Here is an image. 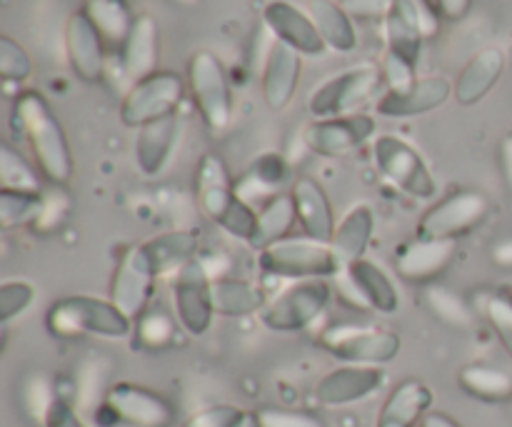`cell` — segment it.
<instances>
[{
	"instance_id": "1",
	"label": "cell",
	"mask_w": 512,
	"mask_h": 427,
	"mask_svg": "<svg viewBox=\"0 0 512 427\" xmlns=\"http://www.w3.org/2000/svg\"><path fill=\"white\" fill-rule=\"evenodd\" d=\"M10 123H13L15 135L30 145L43 178L55 188H63L73 178V153H70L63 125L50 110L48 100L35 90L18 93V98L13 100Z\"/></svg>"
},
{
	"instance_id": "2",
	"label": "cell",
	"mask_w": 512,
	"mask_h": 427,
	"mask_svg": "<svg viewBox=\"0 0 512 427\" xmlns=\"http://www.w3.org/2000/svg\"><path fill=\"white\" fill-rule=\"evenodd\" d=\"M195 198H198L200 210L225 233L245 243L253 240L258 210L235 193V183L218 155L208 153L200 158L198 170H195Z\"/></svg>"
},
{
	"instance_id": "3",
	"label": "cell",
	"mask_w": 512,
	"mask_h": 427,
	"mask_svg": "<svg viewBox=\"0 0 512 427\" xmlns=\"http://www.w3.org/2000/svg\"><path fill=\"white\" fill-rule=\"evenodd\" d=\"M45 325L55 338H125L133 330V320L113 303L95 295H70L50 305Z\"/></svg>"
},
{
	"instance_id": "4",
	"label": "cell",
	"mask_w": 512,
	"mask_h": 427,
	"mask_svg": "<svg viewBox=\"0 0 512 427\" xmlns=\"http://www.w3.org/2000/svg\"><path fill=\"white\" fill-rule=\"evenodd\" d=\"M258 265L263 273L293 280H325L345 270L333 245L310 238H283L268 245L260 250Z\"/></svg>"
},
{
	"instance_id": "5",
	"label": "cell",
	"mask_w": 512,
	"mask_h": 427,
	"mask_svg": "<svg viewBox=\"0 0 512 427\" xmlns=\"http://www.w3.org/2000/svg\"><path fill=\"white\" fill-rule=\"evenodd\" d=\"M188 85L203 123L213 133H223L233 120V90L225 65L213 50H198L190 58Z\"/></svg>"
},
{
	"instance_id": "6",
	"label": "cell",
	"mask_w": 512,
	"mask_h": 427,
	"mask_svg": "<svg viewBox=\"0 0 512 427\" xmlns=\"http://www.w3.org/2000/svg\"><path fill=\"white\" fill-rule=\"evenodd\" d=\"M330 298L333 290L325 280H298L265 305L260 320L275 333H298L325 313Z\"/></svg>"
},
{
	"instance_id": "7",
	"label": "cell",
	"mask_w": 512,
	"mask_h": 427,
	"mask_svg": "<svg viewBox=\"0 0 512 427\" xmlns=\"http://www.w3.org/2000/svg\"><path fill=\"white\" fill-rule=\"evenodd\" d=\"M320 345L350 365H383L403 348L398 333L368 325H330L320 333Z\"/></svg>"
},
{
	"instance_id": "8",
	"label": "cell",
	"mask_w": 512,
	"mask_h": 427,
	"mask_svg": "<svg viewBox=\"0 0 512 427\" xmlns=\"http://www.w3.org/2000/svg\"><path fill=\"white\" fill-rule=\"evenodd\" d=\"M380 80H383V70L375 65H355V68L343 70L313 90L308 100L310 115L315 120L353 115L378 90Z\"/></svg>"
},
{
	"instance_id": "9",
	"label": "cell",
	"mask_w": 512,
	"mask_h": 427,
	"mask_svg": "<svg viewBox=\"0 0 512 427\" xmlns=\"http://www.w3.org/2000/svg\"><path fill=\"white\" fill-rule=\"evenodd\" d=\"M183 95V78L173 73V70H158V73L130 85V90L123 98V105H120V120L128 128L140 130L143 125L153 123V120L178 113Z\"/></svg>"
},
{
	"instance_id": "10",
	"label": "cell",
	"mask_w": 512,
	"mask_h": 427,
	"mask_svg": "<svg viewBox=\"0 0 512 427\" xmlns=\"http://www.w3.org/2000/svg\"><path fill=\"white\" fill-rule=\"evenodd\" d=\"M375 165L380 175L395 185L398 190L408 193L415 200H428L435 195L433 173L425 165L423 155L405 143L398 135H380L373 145Z\"/></svg>"
},
{
	"instance_id": "11",
	"label": "cell",
	"mask_w": 512,
	"mask_h": 427,
	"mask_svg": "<svg viewBox=\"0 0 512 427\" xmlns=\"http://www.w3.org/2000/svg\"><path fill=\"white\" fill-rule=\"evenodd\" d=\"M488 198L478 190H455L425 210L418 223L420 240H458L488 215Z\"/></svg>"
},
{
	"instance_id": "12",
	"label": "cell",
	"mask_w": 512,
	"mask_h": 427,
	"mask_svg": "<svg viewBox=\"0 0 512 427\" xmlns=\"http://www.w3.org/2000/svg\"><path fill=\"white\" fill-rule=\"evenodd\" d=\"M335 288L340 300L358 310H375V313H395L400 308V295L393 280L370 260L360 258L350 263L343 273L335 275Z\"/></svg>"
},
{
	"instance_id": "13",
	"label": "cell",
	"mask_w": 512,
	"mask_h": 427,
	"mask_svg": "<svg viewBox=\"0 0 512 427\" xmlns=\"http://www.w3.org/2000/svg\"><path fill=\"white\" fill-rule=\"evenodd\" d=\"M213 275L208 273L205 260L195 258L175 273L173 278V303L180 325L190 335L208 333L213 323V295H210Z\"/></svg>"
},
{
	"instance_id": "14",
	"label": "cell",
	"mask_w": 512,
	"mask_h": 427,
	"mask_svg": "<svg viewBox=\"0 0 512 427\" xmlns=\"http://www.w3.org/2000/svg\"><path fill=\"white\" fill-rule=\"evenodd\" d=\"M155 268L150 265L143 245H133L118 260L113 280H110V300L128 315L130 320H138L148 308L155 290Z\"/></svg>"
},
{
	"instance_id": "15",
	"label": "cell",
	"mask_w": 512,
	"mask_h": 427,
	"mask_svg": "<svg viewBox=\"0 0 512 427\" xmlns=\"http://www.w3.org/2000/svg\"><path fill=\"white\" fill-rule=\"evenodd\" d=\"M373 135L375 120L365 113H353L343 115V118L313 120V123L303 130V143L308 145L313 153L335 158V155H345L350 153V150L365 145Z\"/></svg>"
},
{
	"instance_id": "16",
	"label": "cell",
	"mask_w": 512,
	"mask_h": 427,
	"mask_svg": "<svg viewBox=\"0 0 512 427\" xmlns=\"http://www.w3.org/2000/svg\"><path fill=\"white\" fill-rule=\"evenodd\" d=\"M105 410L120 423L135 427H168L173 408L163 395L133 383H118L105 395Z\"/></svg>"
},
{
	"instance_id": "17",
	"label": "cell",
	"mask_w": 512,
	"mask_h": 427,
	"mask_svg": "<svg viewBox=\"0 0 512 427\" xmlns=\"http://www.w3.org/2000/svg\"><path fill=\"white\" fill-rule=\"evenodd\" d=\"M65 58L70 70L85 83H100L105 75V40L85 10H75L65 23Z\"/></svg>"
},
{
	"instance_id": "18",
	"label": "cell",
	"mask_w": 512,
	"mask_h": 427,
	"mask_svg": "<svg viewBox=\"0 0 512 427\" xmlns=\"http://www.w3.org/2000/svg\"><path fill=\"white\" fill-rule=\"evenodd\" d=\"M263 23L278 43L298 50L300 55H320L328 48L310 13L300 10L290 0H270L263 8Z\"/></svg>"
},
{
	"instance_id": "19",
	"label": "cell",
	"mask_w": 512,
	"mask_h": 427,
	"mask_svg": "<svg viewBox=\"0 0 512 427\" xmlns=\"http://www.w3.org/2000/svg\"><path fill=\"white\" fill-rule=\"evenodd\" d=\"M458 240H413L395 255V270L403 280L418 285H433L438 275L453 265L458 255Z\"/></svg>"
},
{
	"instance_id": "20",
	"label": "cell",
	"mask_w": 512,
	"mask_h": 427,
	"mask_svg": "<svg viewBox=\"0 0 512 427\" xmlns=\"http://www.w3.org/2000/svg\"><path fill=\"white\" fill-rule=\"evenodd\" d=\"M300 73H303V55L275 40L265 55L263 78H260L263 98L270 110L288 108L290 100L295 98V90H298Z\"/></svg>"
},
{
	"instance_id": "21",
	"label": "cell",
	"mask_w": 512,
	"mask_h": 427,
	"mask_svg": "<svg viewBox=\"0 0 512 427\" xmlns=\"http://www.w3.org/2000/svg\"><path fill=\"white\" fill-rule=\"evenodd\" d=\"M180 135H183V120H180L178 113L143 125L138 130V138H135L138 168L150 178L163 173L170 160H173L175 150H178Z\"/></svg>"
},
{
	"instance_id": "22",
	"label": "cell",
	"mask_w": 512,
	"mask_h": 427,
	"mask_svg": "<svg viewBox=\"0 0 512 427\" xmlns=\"http://www.w3.org/2000/svg\"><path fill=\"white\" fill-rule=\"evenodd\" d=\"M385 375L378 365H343L325 375L318 383V400L323 405H350L368 398L383 385Z\"/></svg>"
},
{
	"instance_id": "23",
	"label": "cell",
	"mask_w": 512,
	"mask_h": 427,
	"mask_svg": "<svg viewBox=\"0 0 512 427\" xmlns=\"http://www.w3.org/2000/svg\"><path fill=\"white\" fill-rule=\"evenodd\" d=\"M450 95H453V83L443 75H430V78H418V83L403 93L388 90L378 100V113L383 118H415L448 103Z\"/></svg>"
},
{
	"instance_id": "24",
	"label": "cell",
	"mask_w": 512,
	"mask_h": 427,
	"mask_svg": "<svg viewBox=\"0 0 512 427\" xmlns=\"http://www.w3.org/2000/svg\"><path fill=\"white\" fill-rule=\"evenodd\" d=\"M160 30L153 15H138L128 38L120 45V68L130 85L158 73Z\"/></svg>"
},
{
	"instance_id": "25",
	"label": "cell",
	"mask_w": 512,
	"mask_h": 427,
	"mask_svg": "<svg viewBox=\"0 0 512 427\" xmlns=\"http://www.w3.org/2000/svg\"><path fill=\"white\" fill-rule=\"evenodd\" d=\"M290 195H293L295 213H298V223L305 238L330 243L338 225H335V213L328 193L320 188V183H315L313 178H300L293 183Z\"/></svg>"
},
{
	"instance_id": "26",
	"label": "cell",
	"mask_w": 512,
	"mask_h": 427,
	"mask_svg": "<svg viewBox=\"0 0 512 427\" xmlns=\"http://www.w3.org/2000/svg\"><path fill=\"white\" fill-rule=\"evenodd\" d=\"M505 73V53L495 45L478 50L460 70L453 83V95L460 105H475L498 85Z\"/></svg>"
},
{
	"instance_id": "27",
	"label": "cell",
	"mask_w": 512,
	"mask_h": 427,
	"mask_svg": "<svg viewBox=\"0 0 512 427\" xmlns=\"http://www.w3.org/2000/svg\"><path fill=\"white\" fill-rule=\"evenodd\" d=\"M290 168L280 153H263L253 160L248 173L235 180V193L253 205L255 210L263 208L270 198L280 195L283 185L288 183Z\"/></svg>"
},
{
	"instance_id": "28",
	"label": "cell",
	"mask_w": 512,
	"mask_h": 427,
	"mask_svg": "<svg viewBox=\"0 0 512 427\" xmlns=\"http://www.w3.org/2000/svg\"><path fill=\"white\" fill-rule=\"evenodd\" d=\"M433 405V393L420 380H405L390 393L383 413L378 418V427H415L423 423Z\"/></svg>"
},
{
	"instance_id": "29",
	"label": "cell",
	"mask_w": 512,
	"mask_h": 427,
	"mask_svg": "<svg viewBox=\"0 0 512 427\" xmlns=\"http://www.w3.org/2000/svg\"><path fill=\"white\" fill-rule=\"evenodd\" d=\"M140 245L158 275L173 273V270L178 273L183 265L198 258V233L193 230H168Z\"/></svg>"
},
{
	"instance_id": "30",
	"label": "cell",
	"mask_w": 512,
	"mask_h": 427,
	"mask_svg": "<svg viewBox=\"0 0 512 427\" xmlns=\"http://www.w3.org/2000/svg\"><path fill=\"white\" fill-rule=\"evenodd\" d=\"M373 230L375 213L370 205H355V208L348 210V215L340 220L330 245H333L335 255H338V260L343 263V268H348L350 263L363 258L370 240H373Z\"/></svg>"
},
{
	"instance_id": "31",
	"label": "cell",
	"mask_w": 512,
	"mask_h": 427,
	"mask_svg": "<svg viewBox=\"0 0 512 427\" xmlns=\"http://www.w3.org/2000/svg\"><path fill=\"white\" fill-rule=\"evenodd\" d=\"M210 295H213L215 313L225 315V318H245V315L263 313V308L268 305L263 288L250 283V280L213 278Z\"/></svg>"
},
{
	"instance_id": "32",
	"label": "cell",
	"mask_w": 512,
	"mask_h": 427,
	"mask_svg": "<svg viewBox=\"0 0 512 427\" xmlns=\"http://www.w3.org/2000/svg\"><path fill=\"white\" fill-rule=\"evenodd\" d=\"M308 13L328 48L338 50V53H350L358 48L353 18L345 13L338 0H313Z\"/></svg>"
},
{
	"instance_id": "33",
	"label": "cell",
	"mask_w": 512,
	"mask_h": 427,
	"mask_svg": "<svg viewBox=\"0 0 512 427\" xmlns=\"http://www.w3.org/2000/svg\"><path fill=\"white\" fill-rule=\"evenodd\" d=\"M295 223H298V213H295L293 195H275L258 210V225H255L250 245L258 250L268 248V245L283 240Z\"/></svg>"
},
{
	"instance_id": "34",
	"label": "cell",
	"mask_w": 512,
	"mask_h": 427,
	"mask_svg": "<svg viewBox=\"0 0 512 427\" xmlns=\"http://www.w3.org/2000/svg\"><path fill=\"white\" fill-rule=\"evenodd\" d=\"M458 383L465 393L485 400V403H505V400L512 398V375L500 368H493V365H468V368L460 370Z\"/></svg>"
},
{
	"instance_id": "35",
	"label": "cell",
	"mask_w": 512,
	"mask_h": 427,
	"mask_svg": "<svg viewBox=\"0 0 512 427\" xmlns=\"http://www.w3.org/2000/svg\"><path fill=\"white\" fill-rule=\"evenodd\" d=\"M83 10L90 23L98 28V33L103 35L105 43L118 45V48L125 43L135 23L130 5L125 0H85Z\"/></svg>"
},
{
	"instance_id": "36",
	"label": "cell",
	"mask_w": 512,
	"mask_h": 427,
	"mask_svg": "<svg viewBox=\"0 0 512 427\" xmlns=\"http://www.w3.org/2000/svg\"><path fill=\"white\" fill-rule=\"evenodd\" d=\"M45 205V190L40 193H23V190L0 188V225L3 230L25 228L38 223Z\"/></svg>"
},
{
	"instance_id": "37",
	"label": "cell",
	"mask_w": 512,
	"mask_h": 427,
	"mask_svg": "<svg viewBox=\"0 0 512 427\" xmlns=\"http://www.w3.org/2000/svg\"><path fill=\"white\" fill-rule=\"evenodd\" d=\"M425 308L433 313V318H438L440 323L450 325V328L468 330L473 325V310L465 303V298H460L455 290L445 288V285H425Z\"/></svg>"
},
{
	"instance_id": "38",
	"label": "cell",
	"mask_w": 512,
	"mask_h": 427,
	"mask_svg": "<svg viewBox=\"0 0 512 427\" xmlns=\"http://www.w3.org/2000/svg\"><path fill=\"white\" fill-rule=\"evenodd\" d=\"M0 183L8 190L40 193V175L10 143L0 145Z\"/></svg>"
},
{
	"instance_id": "39",
	"label": "cell",
	"mask_w": 512,
	"mask_h": 427,
	"mask_svg": "<svg viewBox=\"0 0 512 427\" xmlns=\"http://www.w3.org/2000/svg\"><path fill=\"white\" fill-rule=\"evenodd\" d=\"M385 40H388L390 53L400 55L408 63L418 65L420 55H423L425 38L393 8V13L385 18Z\"/></svg>"
},
{
	"instance_id": "40",
	"label": "cell",
	"mask_w": 512,
	"mask_h": 427,
	"mask_svg": "<svg viewBox=\"0 0 512 427\" xmlns=\"http://www.w3.org/2000/svg\"><path fill=\"white\" fill-rule=\"evenodd\" d=\"M175 333H178V325L160 308L145 310L138 318V325H135V340H138L140 348L148 350L168 348L175 340Z\"/></svg>"
},
{
	"instance_id": "41",
	"label": "cell",
	"mask_w": 512,
	"mask_h": 427,
	"mask_svg": "<svg viewBox=\"0 0 512 427\" xmlns=\"http://www.w3.org/2000/svg\"><path fill=\"white\" fill-rule=\"evenodd\" d=\"M395 10L423 35L425 40L438 38L440 23H443V15H440L435 0H395Z\"/></svg>"
},
{
	"instance_id": "42",
	"label": "cell",
	"mask_w": 512,
	"mask_h": 427,
	"mask_svg": "<svg viewBox=\"0 0 512 427\" xmlns=\"http://www.w3.org/2000/svg\"><path fill=\"white\" fill-rule=\"evenodd\" d=\"M0 75L5 83H25L33 75V60L18 40L0 38Z\"/></svg>"
},
{
	"instance_id": "43",
	"label": "cell",
	"mask_w": 512,
	"mask_h": 427,
	"mask_svg": "<svg viewBox=\"0 0 512 427\" xmlns=\"http://www.w3.org/2000/svg\"><path fill=\"white\" fill-rule=\"evenodd\" d=\"M35 300V288L25 280H8L0 285V323H10L30 308Z\"/></svg>"
},
{
	"instance_id": "44",
	"label": "cell",
	"mask_w": 512,
	"mask_h": 427,
	"mask_svg": "<svg viewBox=\"0 0 512 427\" xmlns=\"http://www.w3.org/2000/svg\"><path fill=\"white\" fill-rule=\"evenodd\" d=\"M418 65L408 63L405 58H400V55L395 53H385V60H383V80L385 85H388L390 93H403V90L413 88L415 83H418Z\"/></svg>"
},
{
	"instance_id": "45",
	"label": "cell",
	"mask_w": 512,
	"mask_h": 427,
	"mask_svg": "<svg viewBox=\"0 0 512 427\" xmlns=\"http://www.w3.org/2000/svg\"><path fill=\"white\" fill-rule=\"evenodd\" d=\"M485 315H488V323L493 325L495 335H498L503 348L508 350L512 358V303L503 293L493 295L485 305Z\"/></svg>"
},
{
	"instance_id": "46",
	"label": "cell",
	"mask_w": 512,
	"mask_h": 427,
	"mask_svg": "<svg viewBox=\"0 0 512 427\" xmlns=\"http://www.w3.org/2000/svg\"><path fill=\"white\" fill-rule=\"evenodd\" d=\"M260 427H325L323 420L313 413H300V410H280L263 408L258 413Z\"/></svg>"
},
{
	"instance_id": "47",
	"label": "cell",
	"mask_w": 512,
	"mask_h": 427,
	"mask_svg": "<svg viewBox=\"0 0 512 427\" xmlns=\"http://www.w3.org/2000/svg\"><path fill=\"white\" fill-rule=\"evenodd\" d=\"M353 20H383L393 13L395 0H338Z\"/></svg>"
},
{
	"instance_id": "48",
	"label": "cell",
	"mask_w": 512,
	"mask_h": 427,
	"mask_svg": "<svg viewBox=\"0 0 512 427\" xmlns=\"http://www.w3.org/2000/svg\"><path fill=\"white\" fill-rule=\"evenodd\" d=\"M243 415V410L233 408V405H215V408L193 415L183 427H235Z\"/></svg>"
},
{
	"instance_id": "49",
	"label": "cell",
	"mask_w": 512,
	"mask_h": 427,
	"mask_svg": "<svg viewBox=\"0 0 512 427\" xmlns=\"http://www.w3.org/2000/svg\"><path fill=\"white\" fill-rule=\"evenodd\" d=\"M65 213H68V198H65L63 193H58V190H53V193H45V205H43V213H40L38 223L33 225L38 233H48V230L58 228L60 223H63Z\"/></svg>"
},
{
	"instance_id": "50",
	"label": "cell",
	"mask_w": 512,
	"mask_h": 427,
	"mask_svg": "<svg viewBox=\"0 0 512 427\" xmlns=\"http://www.w3.org/2000/svg\"><path fill=\"white\" fill-rule=\"evenodd\" d=\"M43 423L45 427H85L80 423L78 415H75V410L63 398L50 400L43 413Z\"/></svg>"
},
{
	"instance_id": "51",
	"label": "cell",
	"mask_w": 512,
	"mask_h": 427,
	"mask_svg": "<svg viewBox=\"0 0 512 427\" xmlns=\"http://www.w3.org/2000/svg\"><path fill=\"white\" fill-rule=\"evenodd\" d=\"M435 5H438L440 15H443L445 20H453V23H458V20H463L465 15L470 13V8H473V0H435Z\"/></svg>"
},
{
	"instance_id": "52",
	"label": "cell",
	"mask_w": 512,
	"mask_h": 427,
	"mask_svg": "<svg viewBox=\"0 0 512 427\" xmlns=\"http://www.w3.org/2000/svg\"><path fill=\"white\" fill-rule=\"evenodd\" d=\"M498 155H500V170H503V178L512 193V133H508L503 140H500Z\"/></svg>"
},
{
	"instance_id": "53",
	"label": "cell",
	"mask_w": 512,
	"mask_h": 427,
	"mask_svg": "<svg viewBox=\"0 0 512 427\" xmlns=\"http://www.w3.org/2000/svg\"><path fill=\"white\" fill-rule=\"evenodd\" d=\"M420 427H460V425L445 413H428L423 418V423H420Z\"/></svg>"
},
{
	"instance_id": "54",
	"label": "cell",
	"mask_w": 512,
	"mask_h": 427,
	"mask_svg": "<svg viewBox=\"0 0 512 427\" xmlns=\"http://www.w3.org/2000/svg\"><path fill=\"white\" fill-rule=\"evenodd\" d=\"M493 255H495V263L498 265H512V240L498 245V248L493 250Z\"/></svg>"
},
{
	"instance_id": "55",
	"label": "cell",
	"mask_w": 512,
	"mask_h": 427,
	"mask_svg": "<svg viewBox=\"0 0 512 427\" xmlns=\"http://www.w3.org/2000/svg\"><path fill=\"white\" fill-rule=\"evenodd\" d=\"M235 427H260L258 423V413H245L243 418H240V423Z\"/></svg>"
},
{
	"instance_id": "56",
	"label": "cell",
	"mask_w": 512,
	"mask_h": 427,
	"mask_svg": "<svg viewBox=\"0 0 512 427\" xmlns=\"http://www.w3.org/2000/svg\"><path fill=\"white\" fill-rule=\"evenodd\" d=\"M500 293H503V295H505V298H508V300H510V303H512V288H503V290H500Z\"/></svg>"
},
{
	"instance_id": "57",
	"label": "cell",
	"mask_w": 512,
	"mask_h": 427,
	"mask_svg": "<svg viewBox=\"0 0 512 427\" xmlns=\"http://www.w3.org/2000/svg\"><path fill=\"white\" fill-rule=\"evenodd\" d=\"M178 3H183V5H193L195 0H178Z\"/></svg>"
}]
</instances>
